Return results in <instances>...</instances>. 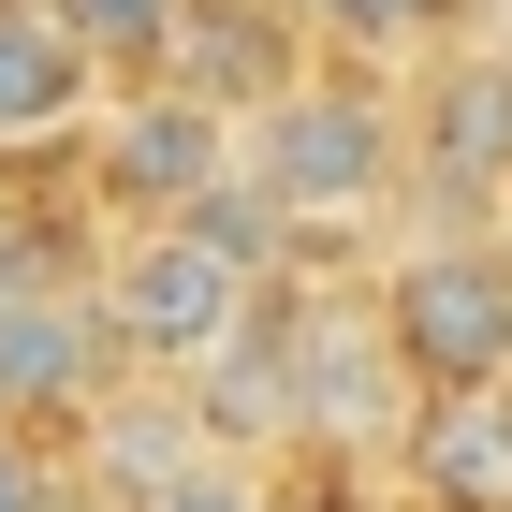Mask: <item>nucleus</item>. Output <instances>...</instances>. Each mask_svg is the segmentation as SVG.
<instances>
[{
  "instance_id": "8",
  "label": "nucleus",
  "mask_w": 512,
  "mask_h": 512,
  "mask_svg": "<svg viewBox=\"0 0 512 512\" xmlns=\"http://www.w3.org/2000/svg\"><path fill=\"white\" fill-rule=\"evenodd\" d=\"M74 439H88V483H103V512H147V498H176L191 469H220V439H205L191 381H176V395H103Z\"/></svg>"
},
{
  "instance_id": "3",
  "label": "nucleus",
  "mask_w": 512,
  "mask_h": 512,
  "mask_svg": "<svg viewBox=\"0 0 512 512\" xmlns=\"http://www.w3.org/2000/svg\"><path fill=\"white\" fill-rule=\"evenodd\" d=\"M381 337L410 395H498L512 366V249H410L381 293Z\"/></svg>"
},
{
  "instance_id": "12",
  "label": "nucleus",
  "mask_w": 512,
  "mask_h": 512,
  "mask_svg": "<svg viewBox=\"0 0 512 512\" xmlns=\"http://www.w3.org/2000/svg\"><path fill=\"white\" fill-rule=\"evenodd\" d=\"M44 15H59L88 59H161V44H176V0H44Z\"/></svg>"
},
{
  "instance_id": "10",
  "label": "nucleus",
  "mask_w": 512,
  "mask_h": 512,
  "mask_svg": "<svg viewBox=\"0 0 512 512\" xmlns=\"http://www.w3.org/2000/svg\"><path fill=\"white\" fill-rule=\"evenodd\" d=\"M425 176L439 191H512V59H439V88H425Z\"/></svg>"
},
{
  "instance_id": "4",
  "label": "nucleus",
  "mask_w": 512,
  "mask_h": 512,
  "mask_svg": "<svg viewBox=\"0 0 512 512\" xmlns=\"http://www.w3.org/2000/svg\"><path fill=\"white\" fill-rule=\"evenodd\" d=\"M264 322H278V366H293V425H322V439L395 425L410 366H395V337L366 308H337V293H264Z\"/></svg>"
},
{
  "instance_id": "13",
  "label": "nucleus",
  "mask_w": 512,
  "mask_h": 512,
  "mask_svg": "<svg viewBox=\"0 0 512 512\" xmlns=\"http://www.w3.org/2000/svg\"><path fill=\"white\" fill-rule=\"evenodd\" d=\"M278 15H308V30H337V44H410L439 0H278Z\"/></svg>"
},
{
  "instance_id": "15",
  "label": "nucleus",
  "mask_w": 512,
  "mask_h": 512,
  "mask_svg": "<svg viewBox=\"0 0 512 512\" xmlns=\"http://www.w3.org/2000/svg\"><path fill=\"white\" fill-rule=\"evenodd\" d=\"M15 293H30V249H15V220H0V308H15Z\"/></svg>"
},
{
  "instance_id": "7",
  "label": "nucleus",
  "mask_w": 512,
  "mask_h": 512,
  "mask_svg": "<svg viewBox=\"0 0 512 512\" xmlns=\"http://www.w3.org/2000/svg\"><path fill=\"white\" fill-rule=\"evenodd\" d=\"M161 59H176L161 88H191L205 118H264L278 88H293V15L278 0H176V44Z\"/></svg>"
},
{
  "instance_id": "9",
  "label": "nucleus",
  "mask_w": 512,
  "mask_h": 512,
  "mask_svg": "<svg viewBox=\"0 0 512 512\" xmlns=\"http://www.w3.org/2000/svg\"><path fill=\"white\" fill-rule=\"evenodd\" d=\"M410 483H425V512H512V395L410 410Z\"/></svg>"
},
{
  "instance_id": "16",
  "label": "nucleus",
  "mask_w": 512,
  "mask_h": 512,
  "mask_svg": "<svg viewBox=\"0 0 512 512\" xmlns=\"http://www.w3.org/2000/svg\"><path fill=\"white\" fill-rule=\"evenodd\" d=\"M0 512H30V483H15V439H0Z\"/></svg>"
},
{
  "instance_id": "14",
  "label": "nucleus",
  "mask_w": 512,
  "mask_h": 512,
  "mask_svg": "<svg viewBox=\"0 0 512 512\" xmlns=\"http://www.w3.org/2000/svg\"><path fill=\"white\" fill-rule=\"evenodd\" d=\"M147 512H264V483H249L235 454H220V469H191V483H176V498H147Z\"/></svg>"
},
{
  "instance_id": "5",
  "label": "nucleus",
  "mask_w": 512,
  "mask_h": 512,
  "mask_svg": "<svg viewBox=\"0 0 512 512\" xmlns=\"http://www.w3.org/2000/svg\"><path fill=\"white\" fill-rule=\"evenodd\" d=\"M103 366H118V337H103V293H74V278H44L0 308V410H103Z\"/></svg>"
},
{
  "instance_id": "2",
  "label": "nucleus",
  "mask_w": 512,
  "mask_h": 512,
  "mask_svg": "<svg viewBox=\"0 0 512 512\" xmlns=\"http://www.w3.org/2000/svg\"><path fill=\"white\" fill-rule=\"evenodd\" d=\"M235 176L278 205V220H352V205H381V191H395V118H381V88L293 74L264 118H249Z\"/></svg>"
},
{
  "instance_id": "1",
  "label": "nucleus",
  "mask_w": 512,
  "mask_h": 512,
  "mask_svg": "<svg viewBox=\"0 0 512 512\" xmlns=\"http://www.w3.org/2000/svg\"><path fill=\"white\" fill-rule=\"evenodd\" d=\"M249 322H264V278L205 235V220H161V235H132L118 264H103V337H118V366L205 381Z\"/></svg>"
},
{
  "instance_id": "11",
  "label": "nucleus",
  "mask_w": 512,
  "mask_h": 512,
  "mask_svg": "<svg viewBox=\"0 0 512 512\" xmlns=\"http://www.w3.org/2000/svg\"><path fill=\"white\" fill-rule=\"evenodd\" d=\"M88 74H103V59H88V44L59 30L44 0H0V147H30V132H59V118L88 103Z\"/></svg>"
},
{
  "instance_id": "6",
  "label": "nucleus",
  "mask_w": 512,
  "mask_h": 512,
  "mask_svg": "<svg viewBox=\"0 0 512 512\" xmlns=\"http://www.w3.org/2000/svg\"><path fill=\"white\" fill-rule=\"evenodd\" d=\"M103 176L147 205V235H161V220H191V205L235 176V118H205L191 88H147V103L103 118Z\"/></svg>"
}]
</instances>
